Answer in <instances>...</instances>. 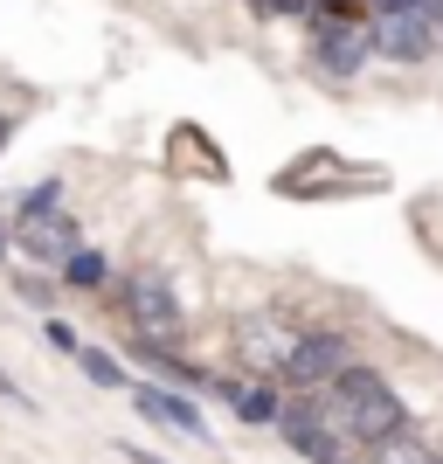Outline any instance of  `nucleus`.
I'll list each match as a JSON object with an SVG mask.
<instances>
[{"label": "nucleus", "instance_id": "obj_18", "mask_svg": "<svg viewBox=\"0 0 443 464\" xmlns=\"http://www.w3.org/2000/svg\"><path fill=\"white\" fill-rule=\"evenodd\" d=\"M125 464H167V458H153V450H139V444H125Z\"/></svg>", "mask_w": 443, "mask_h": 464}, {"label": "nucleus", "instance_id": "obj_7", "mask_svg": "<svg viewBox=\"0 0 443 464\" xmlns=\"http://www.w3.org/2000/svg\"><path fill=\"white\" fill-rule=\"evenodd\" d=\"M367 63V28H353V21H332L326 35H319V70L326 77H353Z\"/></svg>", "mask_w": 443, "mask_h": 464}, {"label": "nucleus", "instance_id": "obj_9", "mask_svg": "<svg viewBox=\"0 0 443 464\" xmlns=\"http://www.w3.org/2000/svg\"><path fill=\"white\" fill-rule=\"evenodd\" d=\"M215 395H222V402H229L236 416H243V423H277V402H284L270 374H264L256 388H243V382H215Z\"/></svg>", "mask_w": 443, "mask_h": 464}, {"label": "nucleus", "instance_id": "obj_17", "mask_svg": "<svg viewBox=\"0 0 443 464\" xmlns=\"http://www.w3.org/2000/svg\"><path fill=\"white\" fill-rule=\"evenodd\" d=\"M256 7H264V14H305L312 0H256Z\"/></svg>", "mask_w": 443, "mask_h": 464}, {"label": "nucleus", "instance_id": "obj_15", "mask_svg": "<svg viewBox=\"0 0 443 464\" xmlns=\"http://www.w3.org/2000/svg\"><path fill=\"white\" fill-rule=\"evenodd\" d=\"M42 340H49L56 353H77V347H83V340H77V326H70V319H56V312L42 319Z\"/></svg>", "mask_w": 443, "mask_h": 464}, {"label": "nucleus", "instance_id": "obj_8", "mask_svg": "<svg viewBox=\"0 0 443 464\" xmlns=\"http://www.w3.org/2000/svg\"><path fill=\"white\" fill-rule=\"evenodd\" d=\"M21 250L35 256V264H49V256H70V250H77V222H70V215H42V222H21Z\"/></svg>", "mask_w": 443, "mask_h": 464}, {"label": "nucleus", "instance_id": "obj_14", "mask_svg": "<svg viewBox=\"0 0 443 464\" xmlns=\"http://www.w3.org/2000/svg\"><path fill=\"white\" fill-rule=\"evenodd\" d=\"M49 208H63V180H35V188L21 194V208H14V222H42Z\"/></svg>", "mask_w": 443, "mask_h": 464}, {"label": "nucleus", "instance_id": "obj_1", "mask_svg": "<svg viewBox=\"0 0 443 464\" xmlns=\"http://www.w3.org/2000/svg\"><path fill=\"white\" fill-rule=\"evenodd\" d=\"M326 423L347 437V444H381V437H395V430H409V416H402V395L381 382L374 368H340L326 382Z\"/></svg>", "mask_w": 443, "mask_h": 464}, {"label": "nucleus", "instance_id": "obj_2", "mask_svg": "<svg viewBox=\"0 0 443 464\" xmlns=\"http://www.w3.org/2000/svg\"><path fill=\"white\" fill-rule=\"evenodd\" d=\"M118 305H125V326L139 333V347H167L180 333V298L159 271H132L118 285Z\"/></svg>", "mask_w": 443, "mask_h": 464}, {"label": "nucleus", "instance_id": "obj_19", "mask_svg": "<svg viewBox=\"0 0 443 464\" xmlns=\"http://www.w3.org/2000/svg\"><path fill=\"white\" fill-rule=\"evenodd\" d=\"M0 146H7V118H0Z\"/></svg>", "mask_w": 443, "mask_h": 464}, {"label": "nucleus", "instance_id": "obj_13", "mask_svg": "<svg viewBox=\"0 0 443 464\" xmlns=\"http://www.w3.org/2000/svg\"><path fill=\"white\" fill-rule=\"evenodd\" d=\"M77 368L91 374L97 388H125V361H111L104 347H77Z\"/></svg>", "mask_w": 443, "mask_h": 464}, {"label": "nucleus", "instance_id": "obj_6", "mask_svg": "<svg viewBox=\"0 0 443 464\" xmlns=\"http://www.w3.org/2000/svg\"><path fill=\"white\" fill-rule=\"evenodd\" d=\"M139 416L153 430H174V437H194V444H208V423H201V409L167 395V388H139Z\"/></svg>", "mask_w": 443, "mask_h": 464}, {"label": "nucleus", "instance_id": "obj_16", "mask_svg": "<svg viewBox=\"0 0 443 464\" xmlns=\"http://www.w3.org/2000/svg\"><path fill=\"white\" fill-rule=\"evenodd\" d=\"M374 14H423V0H374Z\"/></svg>", "mask_w": 443, "mask_h": 464}, {"label": "nucleus", "instance_id": "obj_10", "mask_svg": "<svg viewBox=\"0 0 443 464\" xmlns=\"http://www.w3.org/2000/svg\"><path fill=\"white\" fill-rule=\"evenodd\" d=\"M291 340H298V333H277L270 319H250V326H243V353H250V368L270 374V382H277V368H284Z\"/></svg>", "mask_w": 443, "mask_h": 464}, {"label": "nucleus", "instance_id": "obj_3", "mask_svg": "<svg viewBox=\"0 0 443 464\" xmlns=\"http://www.w3.org/2000/svg\"><path fill=\"white\" fill-rule=\"evenodd\" d=\"M340 368H353V347H347V333L319 326V333H298V340H291L284 368H277V382H284V388H298V395H312V388H326Z\"/></svg>", "mask_w": 443, "mask_h": 464}, {"label": "nucleus", "instance_id": "obj_20", "mask_svg": "<svg viewBox=\"0 0 443 464\" xmlns=\"http://www.w3.org/2000/svg\"><path fill=\"white\" fill-rule=\"evenodd\" d=\"M0 256H7V236H0Z\"/></svg>", "mask_w": 443, "mask_h": 464}, {"label": "nucleus", "instance_id": "obj_11", "mask_svg": "<svg viewBox=\"0 0 443 464\" xmlns=\"http://www.w3.org/2000/svg\"><path fill=\"white\" fill-rule=\"evenodd\" d=\"M374 464H437V450H429V437H416V430H395V437L374 444Z\"/></svg>", "mask_w": 443, "mask_h": 464}, {"label": "nucleus", "instance_id": "obj_4", "mask_svg": "<svg viewBox=\"0 0 443 464\" xmlns=\"http://www.w3.org/2000/svg\"><path fill=\"white\" fill-rule=\"evenodd\" d=\"M277 430H284V444L312 464H347V437L326 423V409L319 402H277Z\"/></svg>", "mask_w": 443, "mask_h": 464}, {"label": "nucleus", "instance_id": "obj_5", "mask_svg": "<svg viewBox=\"0 0 443 464\" xmlns=\"http://www.w3.org/2000/svg\"><path fill=\"white\" fill-rule=\"evenodd\" d=\"M437 49H443V35L429 14H381L367 28V56H388V63H429Z\"/></svg>", "mask_w": 443, "mask_h": 464}, {"label": "nucleus", "instance_id": "obj_12", "mask_svg": "<svg viewBox=\"0 0 443 464\" xmlns=\"http://www.w3.org/2000/svg\"><path fill=\"white\" fill-rule=\"evenodd\" d=\"M104 271H111V264H104L97 250H70L63 256V285H77V291H104Z\"/></svg>", "mask_w": 443, "mask_h": 464}, {"label": "nucleus", "instance_id": "obj_21", "mask_svg": "<svg viewBox=\"0 0 443 464\" xmlns=\"http://www.w3.org/2000/svg\"><path fill=\"white\" fill-rule=\"evenodd\" d=\"M437 464H443V458H437Z\"/></svg>", "mask_w": 443, "mask_h": 464}]
</instances>
